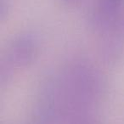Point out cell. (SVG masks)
Wrapping results in <instances>:
<instances>
[{
  "mask_svg": "<svg viewBox=\"0 0 124 124\" xmlns=\"http://www.w3.org/2000/svg\"><path fill=\"white\" fill-rule=\"evenodd\" d=\"M121 0H102L101 9L105 14H113L120 6Z\"/></svg>",
  "mask_w": 124,
  "mask_h": 124,
  "instance_id": "1",
  "label": "cell"
}]
</instances>
